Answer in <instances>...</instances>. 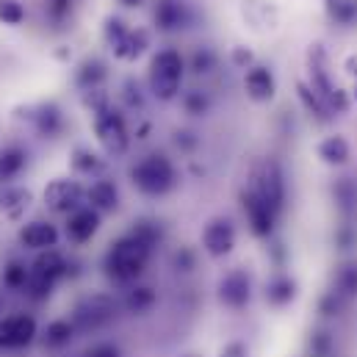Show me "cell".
Instances as JSON below:
<instances>
[{"label": "cell", "mask_w": 357, "mask_h": 357, "mask_svg": "<svg viewBox=\"0 0 357 357\" xmlns=\"http://www.w3.org/2000/svg\"><path fill=\"white\" fill-rule=\"evenodd\" d=\"M150 250H153V247H147L142 238H136V236L130 233V236L119 238V241L108 250V255H105V268H108V274H111L114 280L130 282V280H136V277L144 271L147 261H150Z\"/></svg>", "instance_id": "6da1fadb"}, {"label": "cell", "mask_w": 357, "mask_h": 357, "mask_svg": "<svg viewBox=\"0 0 357 357\" xmlns=\"http://www.w3.org/2000/svg\"><path fill=\"white\" fill-rule=\"evenodd\" d=\"M180 81H183V56L178 50L155 53L150 64V91L158 100H172L178 97Z\"/></svg>", "instance_id": "7a4b0ae2"}, {"label": "cell", "mask_w": 357, "mask_h": 357, "mask_svg": "<svg viewBox=\"0 0 357 357\" xmlns=\"http://www.w3.org/2000/svg\"><path fill=\"white\" fill-rule=\"evenodd\" d=\"M130 178H133L139 191H144V194H150V197H158V194H167V191L175 185V167L169 164L167 155H158V153H155V155L142 158V161L133 167Z\"/></svg>", "instance_id": "3957f363"}, {"label": "cell", "mask_w": 357, "mask_h": 357, "mask_svg": "<svg viewBox=\"0 0 357 357\" xmlns=\"http://www.w3.org/2000/svg\"><path fill=\"white\" fill-rule=\"evenodd\" d=\"M94 133H97V142L102 144V150H105L108 155H122V153L128 150L130 136H128L125 119H122L116 111L105 108V111L94 114Z\"/></svg>", "instance_id": "277c9868"}, {"label": "cell", "mask_w": 357, "mask_h": 357, "mask_svg": "<svg viewBox=\"0 0 357 357\" xmlns=\"http://www.w3.org/2000/svg\"><path fill=\"white\" fill-rule=\"evenodd\" d=\"M250 191H252L258 199H264L268 208L277 213V211L282 208V199H285V183H282L280 167H277L274 161H264V164L255 169V175H252Z\"/></svg>", "instance_id": "5b68a950"}, {"label": "cell", "mask_w": 357, "mask_h": 357, "mask_svg": "<svg viewBox=\"0 0 357 357\" xmlns=\"http://www.w3.org/2000/svg\"><path fill=\"white\" fill-rule=\"evenodd\" d=\"M84 199V188L75 183V180H53L47 183L45 188V205L56 213H70V211H78Z\"/></svg>", "instance_id": "8992f818"}, {"label": "cell", "mask_w": 357, "mask_h": 357, "mask_svg": "<svg viewBox=\"0 0 357 357\" xmlns=\"http://www.w3.org/2000/svg\"><path fill=\"white\" fill-rule=\"evenodd\" d=\"M36 335V321L25 313L8 316L0 321V349H20L28 347Z\"/></svg>", "instance_id": "52a82bcc"}, {"label": "cell", "mask_w": 357, "mask_h": 357, "mask_svg": "<svg viewBox=\"0 0 357 357\" xmlns=\"http://www.w3.org/2000/svg\"><path fill=\"white\" fill-rule=\"evenodd\" d=\"M236 244V230L227 219H213L202 233V247L211 258H225Z\"/></svg>", "instance_id": "ba28073f"}, {"label": "cell", "mask_w": 357, "mask_h": 357, "mask_svg": "<svg viewBox=\"0 0 357 357\" xmlns=\"http://www.w3.org/2000/svg\"><path fill=\"white\" fill-rule=\"evenodd\" d=\"M111 313H114V305H111L105 296H91V299L81 302V305L75 307V324H78L81 330H94V327H100L102 321H108Z\"/></svg>", "instance_id": "9c48e42d"}, {"label": "cell", "mask_w": 357, "mask_h": 357, "mask_svg": "<svg viewBox=\"0 0 357 357\" xmlns=\"http://www.w3.org/2000/svg\"><path fill=\"white\" fill-rule=\"evenodd\" d=\"M59 241V230L50 225V222H31L20 230V244L28 247V250H53Z\"/></svg>", "instance_id": "30bf717a"}, {"label": "cell", "mask_w": 357, "mask_h": 357, "mask_svg": "<svg viewBox=\"0 0 357 357\" xmlns=\"http://www.w3.org/2000/svg\"><path fill=\"white\" fill-rule=\"evenodd\" d=\"M244 211H247V219H250V227L255 236H268L271 227H274V211L268 208L264 199H258L252 191L244 194Z\"/></svg>", "instance_id": "8fae6325"}, {"label": "cell", "mask_w": 357, "mask_h": 357, "mask_svg": "<svg viewBox=\"0 0 357 357\" xmlns=\"http://www.w3.org/2000/svg\"><path fill=\"white\" fill-rule=\"evenodd\" d=\"M97 227H100V213L94 208H78V211L70 213L67 236H70V241L84 244V241H89L91 236L97 233Z\"/></svg>", "instance_id": "7c38bea8"}, {"label": "cell", "mask_w": 357, "mask_h": 357, "mask_svg": "<svg viewBox=\"0 0 357 357\" xmlns=\"http://www.w3.org/2000/svg\"><path fill=\"white\" fill-rule=\"evenodd\" d=\"M244 89L255 102H266L274 97V75L266 67H250L244 75Z\"/></svg>", "instance_id": "4fadbf2b"}, {"label": "cell", "mask_w": 357, "mask_h": 357, "mask_svg": "<svg viewBox=\"0 0 357 357\" xmlns=\"http://www.w3.org/2000/svg\"><path fill=\"white\" fill-rule=\"evenodd\" d=\"M222 299H225L230 307L247 305V299H250V277H247L244 271H230V274L222 280Z\"/></svg>", "instance_id": "5bb4252c"}, {"label": "cell", "mask_w": 357, "mask_h": 357, "mask_svg": "<svg viewBox=\"0 0 357 357\" xmlns=\"http://www.w3.org/2000/svg\"><path fill=\"white\" fill-rule=\"evenodd\" d=\"M147 47H150V33L144 28H130L128 36L122 39V45L114 50V56L122 61H136Z\"/></svg>", "instance_id": "9a60e30c"}, {"label": "cell", "mask_w": 357, "mask_h": 357, "mask_svg": "<svg viewBox=\"0 0 357 357\" xmlns=\"http://www.w3.org/2000/svg\"><path fill=\"white\" fill-rule=\"evenodd\" d=\"M319 158L324 164H333V167H341L349 161V142L344 136H327L321 144H319Z\"/></svg>", "instance_id": "2e32d148"}, {"label": "cell", "mask_w": 357, "mask_h": 357, "mask_svg": "<svg viewBox=\"0 0 357 357\" xmlns=\"http://www.w3.org/2000/svg\"><path fill=\"white\" fill-rule=\"evenodd\" d=\"M86 197H89L91 208H94L97 213H100V211H114V208H116V199H119L114 183H108V180H97V183H91V188L86 191Z\"/></svg>", "instance_id": "e0dca14e"}, {"label": "cell", "mask_w": 357, "mask_h": 357, "mask_svg": "<svg viewBox=\"0 0 357 357\" xmlns=\"http://www.w3.org/2000/svg\"><path fill=\"white\" fill-rule=\"evenodd\" d=\"M183 3L178 0H158V6H155V25L161 28V31H175L183 25Z\"/></svg>", "instance_id": "ac0fdd59"}, {"label": "cell", "mask_w": 357, "mask_h": 357, "mask_svg": "<svg viewBox=\"0 0 357 357\" xmlns=\"http://www.w3.org/2000/svg\"><path fill=\"white\" fill-rule=\"evenodd\" d=\"M244 17L264 28H274V22H277V11H274L271 0H244Z\"/></svg>", "instance_id": "d6986e66"}, {"label": "cell", "mask_w": 357, "mask_h": 357, "mask_svg": "<svg viewBox=\"0 0 357 357\" xmlns=\"http://www.w3.org/2000/svg\"><path fill=\"white\" fill-rule=\"evenodd\" d=\"M33 274H42V277H50V280H59L64 274V258L56 252V250H45L39 252V258L33 261Z\"/></svg>", "instance_id": "ffe728a7"}, {"label": "cell", "mask_w": 357, "mask_h": 357, "mask_svg": "<svg viewBox=\"0 0 357 357\" xmlns=\"http://www.w3.org/2000/svg\"><path fill=\"white\" fill-rule=\"evenodd\" d=\"M28 205H31V191H28V188H6V191L0 194V208H3L11 219H17Z\"/></svg>", "instance_id": "44dd1931"}, {"label": "cell", "mask_w": 357, "mask_h": 357, "mask_svg": "<svg viewBox=\"0 0 357 357\" xmlns=\"http://www.w3.org/2000/svg\"><path fill=\"white\" fill-rule=\"evenodd\" d=\"M33 125H36V130H39L42 136H56V133L61 130V114H59V108H56V105H42V108H36Z\"/></svg>", "instance_id": "7402d4cb"}, {"label": "cell", "mask_w": 357, "mask_h": 357, "mask_svg": "<svg viewBox=\"0 0 357 357\" xmlns=\"http://www.w3.org/2000/svg\"><path fill=\"white\" fill-rule=\"evenodd\" d=\"M25 167V150L20 147H6L0 150V180H11L17 178Z\"/></svg>", "instance_id": "603a6c76"}, {"label": "cell", "mask_w": 357, "mask_h": 357, "mask_svg": "<svg viewBox=\"0 0 357 357\" xmlns=\"http://www.w3.org/2000/svg\"><path fill=\"white\" fill-rule=\"evenodd\" d=\"M105 78V70H102V64L100 61H86L81 70H78V86L81 89H97L100 86V81Z\"/></svg>", "instance_id": "cb8c5ba5"}, {"label": "cell", "mask_w": 357, "mask_h": 357, "mask_svg": "<svg viewBox=\"0 0 357 357\" xmlns=\"http://www.w3.org/2000/svg\"><path fill=\"white\" fill-rule=\"evenodd\" d=\"M70 338H73V324L70 321H53L45 330V344L47 347H64V344H70Z\"/></svg>", "instance_id": "d4e9b609"}, {"label": "cell", "mask_w": 357, "mask_h": 357, "mask_svg": "<svg viewBox=\"0 0 357 357\" xmlns=\"http://www.w3.org/2000/svg\"><path fill=\"white\" fill-rule=\"evenodd\" d=\"M28 280H31V268H25L22 264H8L3 268V282L14 291L20 288H28Z\"/></svg>", "instance_id": "484cf974"}, {"label": "cell", "mask_w": 357, "mask_h": 357, "mask_svg": "<svg viewBox=\"0 0 357 357\" xmlns=\"http://www.w3.org/2000/svg\"><path fill=\"white\" fill-rule=\"evenodd\" d=\"M128 22L125 20H119V17H108L105 20V42H108V47L111 50H116L119 45H122V39L128 36Z\"/></svg>", "instance_id": "4316f807"}, {"label": "cell", "mask_w": 357, "mask_h": 357, "mask_svg": "<svg viewBox=\"0 0 357 357\" xmlns=\"http://www.w3.org/2000/svg\"><path fill=\"white\" fill-rule=\"evenodd\" d=\"M25 20V8L20 0H0V22L3 25H20Z\"/></svg>", "instance_id": "83f0119b"}, {"label": "cell", "mask_w": 357, "mask_h": 357, "mask_svg": "<svg viewBox=\"0 0 357 357\" xmlns=\"http://www.w3.org/2000/svg\"><path fill=\"white\" fill-rule=\"evenodd\" d=\"M327 6L338 22H352L357 17V0H327Z\"/></svg>", "instance_id": "f1b7e54d"}, {"label": "cell", "mask_w": 357, "mask_h": 357, "mask_svg": "<svg viewBox=\"0 0 357 357\" xmlns=\"http://www.w3.org/2000/svg\"><path fill=\"white\" fill-rule=\"evenodd\" d=\"M153 291L150 288H136V291H130V296H128V307L133 310V313H142V310H147L150 305H153Z\"/></svg>", "instance_id": "f546056e"}, {"label": "cell", "mask_w": 357, "mask_h": 357, "mask_svg": "<svg viewBox=\"0 0 357 357\" xmlns=\"http://www.w3.org/2000/svg\"><path fill=\"white\" fill-rule=\"evenodd\" d=\"M213 61H216V59H213V53H211L208 47H202V50L194 53V70H197V73H208V70L213 67Z\"/></svg>", "instance_id": "4dcf8cb0"}, {"label": "cell", "mask_w": 357, "mask_h": 357, "mask_svg": "<svg viewBox=\"0 0 357 357\" xmlns=\"http://www.w3.org/2000/svg\"><path fill=\"white\" fill-rule=\"evenodd\" d=\"M73 164H75V169H81V172H91V169H97V158H94L91 153H86V150H78Z\"/></svg>", "instance_id": "1f68e13d"}, {"label": "cell", "mask_w": 357, "mask_h": 357, "mask_svg": "<svg viewBox=\"0 0 357 357\" xmlns=\"http://www.w3.org/2000/svg\"><path fill=\"white\" fill-rule=\"evenodd\" d=\"M45 6H47V11H50V17L61 20V17H67V14H70L73 0H45Z\"/></svg>", "instance_id": "d6a6232c"}, {"label": "cell", "mask_w": 357, "mask_h": 357, "mask_svg": "<svg viewBox=\"0 0 357 357\" xmlns=\"http://www.w3.org/2000/svg\"><path fill=\"white\" fill-rule=\"evenodd\" d=\"M86 357H119V352H116V347H111V344H100V347L89 349Z\"/></svg>", "instance_id": "836d02e7"}, {"label": "cell", "mask_w": 357, "mask_h": 357, "mask_svg": "<svg viewBox=\"0 0 357 357\" xmlns=\"http://www.w3.org/2000/svg\"><path fill=\"white\" fill-rule=\"evenodd\" d=\"M185 108H188L191 114H202V111H205V97H199V94L185 97Z\"/></svg>", "instance_id": "e575fe53"}, {"label": "cell", "mask_w": 357, "mask_h": 357, "mask_svg": "<svg viewBox=\"0 0 357 357\" xmlns=\"http://www.w3.org/2000/svg\"><path fill=\"white\" fill-rule=\"evenodd\" d=\"M233 61L241 64V67H247V64H252V53L244 50V47H236V50H233Z\"/></svg>", "instance_id": "d590c367"}, {"label": "cell", "mask_w": 357, "mask_h": 357, "mask_svg": "<svg viewBox=\"0 0 357 357\" xmlns=\"http://www.w3.org/2000/svg\"><path fill=\"white\" fill-rule=\"evenodd\" d=\"M344 67H347V73H349V75H355V78H357V53H352V56H347Z\"/></svg>", "instance_id": "8d00e7d4"}, {"label": "cell", "mask_w": 357, "mask_h": 357, "mask_svg": "<svg viewBox=\"0 0 357 357\" xmlns=\"http://www.w3.org/2000/svg\"><path fill=\"white\" fill-rule=\"evenodd\" d=\"M119 3H122V6H130V8H133V6H142V0H119Z\"/></svg>", "instance_id": "74e56055"}, {"label": "cell", "mask_w": 357, "mask_h": 357, "mask_svg": "<svg viewBox=\"0 0 357 357\" xmlns=\"http://www.w3.org/2000/svg\"><path fill=\"white\" fill-rule=\"evenodd\" d=\"M355 94H357V91H355Z\"/></svg>", "instance_id": "f35d334b"}]
</instances>
